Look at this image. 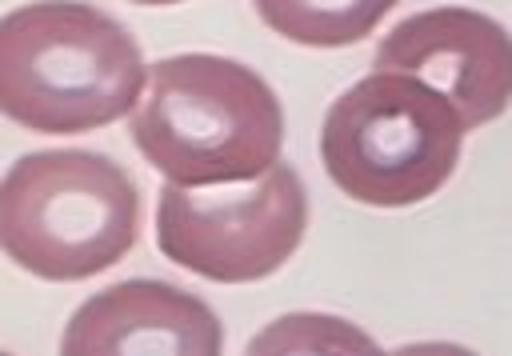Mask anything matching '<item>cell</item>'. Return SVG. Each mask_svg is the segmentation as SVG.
<instances>
[{"label": "cell", "mask_w": 512, "mask_h": 356, "mask_svg": "<svg viewBox=\"0 0 512 356\" xmlns=\"http://www.w3.org/2000/svg\"><path fill=\"white\" fill-rule=\"evenodd\" d=\"M260 20L284 40L344 48L364 40L400 0H252Z\"/></svg>", "instance_id": "cell-8"}, {"label": "cell", "mask_w": 512, "mask_h": 356, "mask_svg": "<svg viewBox=\"0 0 512 356\" xmlns=\"http://www.w3.org/2000/svg\"><path fill=\"white\" fill-rule=\"evenodd\" d=\"M132 140L172 184H244L280 160L284 112L248 64L184 52L148 68Z\"/></svg>", "instance_id": "cell-2"}, {"label": "cell", "mask_w": 512, "mask_h": 356, "mask_svg": "<svg viewBox=\"0 0 512 356\" xmlns=\"http://www.w3.org/2000/svg\"><path fill=\"white\" fill-rule=\"evenodd\" d=\"M224 348V328L216 312L168 284V280H120L88 296L64 336L60 352H160V356H216Z\"/></svg>", "instance_id": "cell-7"}, {"label": "cell", "mask_w": 512, "mask_h": 356, "mask_svg": "<svg viewBox=\"0 0 512 356\" xmlns=\"http://www.w3.org/2000/svg\"><path fill=\"white\" fill-rule=\"evenodd\" d=\"M132 4H180V0H132Z\"/></svg>", "instance_id": "cell-9"}, {"label": "cell", "mask_w": 512, "mask_h": 356, "mask_svg": "<svg viewBox=\"0 0 512 356\" xmlns=\"http://www.w3.org/2000/svg\"><path fill=\"white\" fill-rule=\"evenodd\" d=\"M144 72L132 32L96 4L36 0L0 16V112L32 132H92L128 116Z\"/></svg>", "instance_id": "cell-1"}, {"label": "cell", "mask_w": 512, "mask_h": 356, "mask_svg": "<svg viewBox=\"0 0 512 356\" xmlns=\"http://www.w3.org/2000/svg\"><path fill=\"white\" fill-rule=\"evenodd\" d=\"M140 192L104 152L48 148L0 180V248L40 280H88L136 244Z\"/></svg>", "instance_id": "cell-3"}, {"label": "cell", "mask_w": 512, "mask_h": 356, "mask_svg": "<svg viewBox=\"0 0 512 356\" xmlns=\"http://www.w3.org/2000/svg\"><path fill=\"white\" fill-rule=\"evenodd\" d=\"M308 192L292 164H272L244 188L164 184L156 204L160 252L216 284H248L272 276L304 240Z\"/></svg>", "instance_id": "cell-5"}, {"label": "cell", "mask_w": 512, "mask_h": 356, "mask_svg": "<svg viewBox=\"0 0 512 356\" xmlns=\"http://www.w3.org/2000/svg\"><path fill=\"white\" fill-rule=\"evenodd\" d=\"M464 120L444 92L408 72L344 88L320 128V160L340 192L376 208L420 204L456 172Z\"/></svg>", "instance_id": "cell-4"}, {"label": "cell", "mask_w": 512, "mask_h": 356, "mask_svg": "<svg viewBox=\"0 0 512 356\" xmlns=\"http://www.w3.org/2000/svg\"><path fill=\"white\" fill-rule=\"evenodd\" d=\"M376 72H408L452 100L464 128L512 104V32L476 8H428L376 44Z\"/></svg>", "instance_id": "cell-6"}]
</instances>
